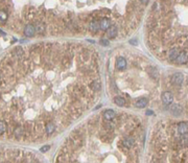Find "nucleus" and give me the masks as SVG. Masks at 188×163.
Listing matches in <instances>:
<instances>
[{"label":"nucleus","instance_id":"obj_1","mask_svg":"<svg viewBox=\"0 0 188 163\" xmlns=\"http://www.w3.org/2000/svg\"><path fill=\"white\" fill-rule=\"evenodd\" d=\"M135 145V138L132 137V136H126L122 139L121 141V146L124 148V150H130Z\"/></svg>","mask_w":188,"mask_h":163},{"label":"nucleus","instance_id":"obj_2","mask_svg":"<svg viewBox=\"0 0 188 163\" xmlns=\"http://www.w3.org/2000/svg\"><path fill=\"white\" fill-rule=\"evenodd\" d=\"M172 100H173V96H172V94L168 91H166L164 93L162 94V103L166 106H168V105H171L172 103Z\"/></svg>","mask_w":188,"mask_h":163},{"label":"nucleus","instance_id":"obj_3","mask_svg":"<svg viewBox=\"0 0 188 163\" xmlns=\"http://www.w3.org/2000/svg\"><path fill=\"white\" fill-rule=\"evenodd\" d=\"M175 61H177V63L178 64H186L188 61V54L186 51H180L178 54V56H177V59H175Z\"/></svg>","mask_w":188,"mask_h":163},{"label":"nucleus","instance_id":"obj_4","mask_svg":"<svg viewBox=\"0 0 188 163\" xmlns=\"http://www.w3.org/2000/svg\"><path fill=\"white\" fill-rule=\"evenodd\" d=\"M34 34H36V28H34V25L32 24H27L24 28V34L26 37H34Z\"/></svg>","mask_w":188,"mask_h":163},{"label":"nucleus","instance_id":"obj_5","mask_svg":"<svg viewBox=\"0 0 188 163\" xmlns=\"http://www.w3.org/2000/svg\"><path fill=\"white\" fill-rule=\"evenodd\" d=\"M184 81V75L180 73V72H177L171 76V82L175 85H181Z\"/></svg>","mask_w":188,"mask_h":163},{"label":"nucleus","instance_id":"obj_6","mask_svg":"<svg viewBox=\"0 0 188 163\" xmlns=\"http://www.w3.org/2000/svg\"><path fill=\"white\" fill-rule=\"evenodd\" d=\"M56 123L53 121H49L47 122L46 125H45V131H46V134L47 136H50V135H52V133L56 131Z\"/></svg>","mask_w":188,"mask_h":163},{"label":"nucleus","instance_id":"obj_7","mask_svg":"<svg viewBox=\"0 0 188 163\" xmlns=\"http://www.w3.org/2000/svg\"><path fill=\"white\" fill-rule=\"evenodd\" d=\"M170 111H171L172 115L175 116H179L182 114V107L179 105V103H175V105H171L170 106Z\"/></svg>","mask_w":188,"mask_h":163},{"label":"nucleus","instance_id":"obj_8","mask_svg":"<svg viewBox=\"0 0 188 163\" xmlns=\"http://www.w3.org/2000/svg\"><path fill=\"white\" fill-rule=\"evenodd\" d=\"M147 99L145 97H140V98H138V99L135 100V106L139 108V109H142V108H145L147 106Z\"/></svg>","mask_w":188,"mask_h":163},{"label":"nucleus","instance_id":"obj_9","mask_svg":"<svg viewBox=\"0 0 188 163\" xmlns=\"http://www.w3.org/2000/svg\"><path fill=\"white\" fill-rule=\"evenodd\" d=\"M116 66H117V69H119V70H124L126 68V61H125L124 58H122V56L117 58Z\"/></svg>","mask_w":188,"mask_h":163},{"label":"nucleus","instance_id":"obj_10","mask_svg":"<svg viewBox=\"0 0 188 163\" xmlns=\"http://www.w3.org/2000/svg\"><path fill=\"white\" fill-rule=\"evenodd\" d=\"M177 130H178V133L180 135L184 134V133H187L188 132V123L187 122H184V121L180 122V123L178 125V127H177Z\"/></svg>","mask_w":188,"mask_h":163},{"label":"nucleus","instance_id":"obj_11","mask_svg":"<svg viewBox=\"0 0 188 163\" xmlns=\"http://www.w3.org/2000/svg\"><path fill=\"white\" fill-rule=\"evenodd\" d=\"M116 117V113L114 110H107L103 113V119L105 120H113Z\"/></svg>","mask_w":188,"mask_h":163},{"label":"nucleus","instance_id":"obj_12","mask_svg":"<svg viewBox=\"0 0 188 163\" xmlns=\"http://www.w3.org/2000/svg\"><path fill=\"white\" fill-rule=\"evenodd\" d=\"M110 26H111V22L109 19L103 18L99 21V29H101V30H107Z\"/></svg>","mask_w":188,"mask_h":163},{"label":"nucleus","instance_id":"obj_13","mask_svg":"<svg viewBox=\"0 0 188 163\" xmlns=\"http://www.w3.org/2000/svg\"><path fill=\"white\" fill-rule=\"evenodd\" d=\"M117 34H118V30H117V27H116V26H110V27L107 29V34H108L110 38L117 37Z\"/></svg>","mask_w":188,"mask_h":163},{"label":"nucleus","instance_id":"obj_14","mask_svg":"<svg viewBox=\"0 0 188 163\" xmlns=\"http://www.w3.org/2000/svg\"><path fill=\"white\" fill-rule=\"evenodd\" d=\"M179 52H180V51H179L178 48H172V49H170L168 52V59L170 60V61H175Z\"/></svg>","mask_w":188,"mask_h":163},{"label":"nucleus","instance_id":"obj_15","mask_svg":"<svg viewBox=\"0 0 188 163\" xmlns=\"http://www.w3.org/2000/svg\"><path fill=\"white\" fill-rule=\"evenodd\" d=\"M89 28H90L91 31H93V32H96V31L99 29V21H97V20H92V21L90 22Z\"/></svg>","mask_w":188,"mask_h":163},{"label":"nucleus","instance_id":"obj_16","mask_svg":"<svg viewBox=\"0 0 188 163\" xmlns=\"http://www.w3.org/2000/svg\"><path fill=\"white\" fill-rule=\"evenodd\" d=\"M180 144L182 146H188V132L181 134L180 136Z\"/></svg>","mask_w":188,"mask_h":163},{"label":"nucleus","instance_id":"obj_17","mask_svg":"<svg viewBox=\"0 0 188 163\" xmlns=\"http://www.w3.org/2000/svg\"><path fill=\"white\" fill-rule=\"evenodd\" d=\"M114 103L119 107H123L125 105V99L121 96H116L114 98Z\"/></svg>","mask_w":188,"mask_h":163},{"label":"nucleus","instance_id":"obj_18","mask_svg":"<svg viewBox=\"0 0 188 163\" xmlns=\"http://www.w3.org/2000/svg\"><path fill=\"white\" fill-rule=\"evenodd\" d=\"M150 70H148V72H150V76H153V78H159V72H158V70H157L155 67H150Z\"/></svg>","mask_w":188,"mask_h":163},{"label":"nucleus","instance_id":"obj_19","mask_svg":"<svg viewBox=\"0 0 188 163\" xmlns=\"http://www.w3.org/2000/svg\"><path fill=\"white\" fill-rule=\"evenodd\" d=\"M34 28H36V32L42 34L44 31V29H45V26H44V24H42V23H37L36 26H34Z\"/></svg>","mask_w":188,"mask_h":163},{"label":"nucleus","instance_id":"obj_20","mask_svg":"<svg viewBox=\"0 0 188 163\" xmlns=\"http://www.w3.org/2000/svg\"><path fill=\"white\" fill-rule=\"evenodd\" d=\"M6 129H7V125H6V122L5 121H0V135H2L4 132L6 131Z\"/></svg>","mask_w":188,"mask_h":163},{"label":"nucleus","instance_id":"obj_21","mask_svg":"<svg viewBox=\"0 0 188 163\" xmlns=\"http://www.w3.org/2000/svg\"><path fill=\"white\" fill-rule=\"evenodd\" d=\"M7 14H6L5 11H0V21L1 22H5L7 20Z\"/></svg>","mask_w":188,"mask_h":163},{"label":"nucleus","instance_id":"obj_22","mask_svg":"<svg viewBox=\"0 0 188 163\" xmlns=\"http://www.w3.org/2000/svg\"><path fill=\"white\" fill-rule=\"evenodd\" d=\"M100 44H101L103 46H108V45H110V42H109V40L101 39V40H100Z\"/></svg>","mask_w":188,"mask_h":163},{"label":"nucleus","instance_id":"obj_23","mask_svg":"<svg viewBox=\"0 0 188 163\" xmlns=\"http://www.w3.org/2000/svg\"><path fill=\"white\" fill-rule=\"evenodd\" d=\"M48 150H49V145H46V146L41 147V152H42V153H45V152H47Z\"/></svg>","mask_w":188,"mask_h":163},{"label":"nucleus","instance_id":"obj_24","mask_svg":"<svg viewBox=\"0 0 188 163\" xmlns=\"http://www.w3.org/2000/svg\"><path fill=\"white\" fill-rule=\"evenodd\" d=\"M140 1H141V3H143V4H147L150 0H140Z\"/></svg>","mask_w":188,"mask_h":163},{"label":"nucleus","instance_id":"obj_25","mask_svg":"<svg viewBox=\"0 0 188 163\" xmlns=\"http://www.w3.org/2000/svg\"><path fill=\"white\" fill-rule=\"evenodd\" d=\"M146 114H147V115H152V114H153V112H152L150 110H148V111L146 112Z\"/></svg>","mask_w":188,"mask_h":163},{"label":"nucleus","instance_id":"obj_26","mask_svg":"<svg viewBox=\"0 0 188 163\" xmlns=\"http://www.w3.org/2000/svg\"><path fill=\"white\" fill-rule=\"evenodd\" d=\"M131 44H135V43H137V41H135V40H132L131 42H130Z\"/></svg>","mask_w":188,"mask_h":163},{"label":"nucleus","instance_id":"obj_27","mask_svg":"<svg viewBox=\"0 0 188 163\" xmlns=\"http://www.w3.org/2000/svg\"><path fill=\"white\" fill-rule=\"evenodd\" d=\"M0 78H1V74H0Z\"/></svg>","mask_w":188,"mask_h":163}]
</instances>
